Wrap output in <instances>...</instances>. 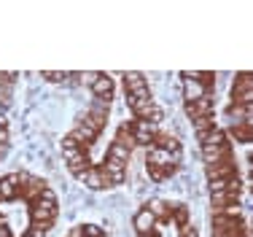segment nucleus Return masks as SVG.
I'll list each match as a JSON object with an SVG mask.
<instances>
[{
	"mask_svg": "<svg viewBox=\"0 0 253 237\" xmlns=\"http://www.w3.org/2000/svg\"><path fill=\"white\" fill-rule=\"evenodd\" d=\"M62 156H65V165H68V170H70L73 175L84 173L86 167H92V162H89L86 151L78 148V145H76L73 141H68V138L62 141Z\"/></svg>",
	"mask_w": 253,
	"mask_h": 237,
	"instance_id": "nucleus-1",
	"label": "nucleus"
},
{
	"mask_svg": "<svg viewBox=\"0 0 253 237\" xmlns=\"http://www.w3.org/2000/svg\"><path fill=\"white\" fill-rule=\"evenodd\" d=\"M129 132H132L135 145L148 148V145H154V138H156V132H159V124L151 121V119H132L129 121Z\"/></svg>",
	"mask_w": 253,
	"mask_h": 237,
	"instance_id": "nucleus-2",
	"label": "nucleus"
},
{
	"mask_svg": "<svg viewBox=\"0 0 253 237\" xmlns=\"http://www.w3.org/2000/svg\"><path fill=\"white\" fill-rule=\"evenodd\" d=\"M124 87H126V97H135V100L151 97V89H148V81L143 73H124Z\"/></svg>",
	"mask_w": 253,
	"mask_h": 237,
	"instance_id": "nucleus-3",
	"label": "nucleus"
},
{
	"mask_svg": "<svg viewBox=\"0 0 253 237\" xmlns=\"http://www.w3.org/2000/svg\"><path fill=\"white\" fill-rule=\"evenodd\" d=\"M159 227V221H156V216L148 210V205L146 208H140L135 213V218H132V229H135V235L137 237H148V235H154V229Z\"/></svg>",
	"mask_w": 253,
	"mask_h": 237,
	"instance_id": "nucleus-4",
	"label": "nucleus"
},
{
	"mask_svg": "<svg viewBox=\"0 0 253 237\" xmlns=\"http://www.w3.org/2000/svg\"><path fill=\"white\" fill-rule=\"evenodd\" d=\"M78 181H81L84 186H86V189H92V191H102V189H111V186H108V181H105V175H102V170L100 167H86L84 170V173H78L76 175Z\"/></svg>",
	"mask_w": 253,
	"mask_h": 237,
	"instance_id": "nucleus-5",
	"label": "nucleus"
},
{
	"mask_svg": "<svg viewBox=\"0 0 253 237\" xmlns=\"http://www.w3.org/2000/svg\"><path fill=\"white\" fill-rule=\"evenodd\" d=\"M102 175H105L108 186H122L126 181V165H122V162H113V159H105L100 165Z\"/></svg>",
	"mask_w": 253,
	"mask_h": 237,
	"instance_id": "nucleus-6",
	"label": "nucleus"
},
{
	"mask_svg": "<svg viewBox=\"0 0 253 237\" xmlns=\"http://www.w3.org/2000/svg\"><path fill=\"white\" fill-rule=\"evenodd\" d=\"M22 197V186H19V173H11L5 178H0V202H11V199Z\"/></svg>",
	"mask_w": 253,
	"mask_h": 237,
	"instance_id": "nucleus-7",
	"label": "nucleus"
},
{
	"mask_svg": "<svg viewBox=\"0 0 253 237\" xmlns=\"http://www.w3.org/2000/svg\"><path fill=\"white\" fill-rule=\"evenodd\" d=\"M126 105H129V111H132V116L135 119H154V113H156V102H154V97H146V100H135V97H126Z\"/></svg>",
	"mask_w": 253,
	"mask_h": 237,
	"instance_id": "nucleus-8",
	"label": "nucleus"
},
{
	"mask_svg": "<svg viewBox=\"0 0 253 237\" xmlns=\"http://www.w3.org/2000/svg\"><path fill=\"white\" fill-rule=\"evenodd\" d=\"M186 116L191 121L202 119V116H213V95L202 97V100H197V102H186Z\"/></svg>",
	"mask_w": 253,
	"mask_h": 237,
	"instance_id": "nucleus-9",
	"label": "nucleus"
},
{
	"mask_svg": "<svg viewBox=\"0 0 253 237\" xmlns=\"http://www.w3.org/2000/svg\"><path fill=\"white\" fill-rule=\"evenodd\" d=\"M97 138H100V135H97V132H92L89 127L76 124V130L68 135V141H73V143L78 145V148H84V151H86V148H92V145H94V141H97Z\"/></svg>",
	"mask_w": 253,
	"mask_h": 237,
	"instance_id": "nucleus-10",
	"label": "nucleus"
},
{
	"mask_svg": "<svg viewBox=\"0 0 253 237\" xmlns=\"http://www.w3.org/2000/svg\"><path fill=\"white\" fill-rule=\"evenodd\" d=\"M208 95H213V89H208L205 84L194 81V78H183V100L186 102H197Z\"/></svg>",
	"mask_w": 253,
	"mask_h": 237,
	"instance_id": "nucleus-11",
	"label": "nucleus"
},
{
	"mask_svg": "<svg viewBox=\"0 0 253 237\" xmlns=\"http://www.w3.org/2000/svg\"><path fill=\"white\" fill-rule=\"evenodd\" d=\"M27 213H30V224H54V218H57V208H46V205L30 202Z\"/></svg>",
	"mask_w": 253,
	"mask_h": 237,
	"instance_id": "nucleus-12",
	"label": "nucleus"
},
{
	"mask_svg": "<svg viewBox=\"0 0 253 237\" xmlns=\"http://www.w3.org/2000/svg\"><path fill=\"white\" fill-rule=\"evenodd\" d=\"M197 141H200L202 148H215V145H229V135H226V130H221V127H213L210 132L197 135Z\"/></svg>",
	"mask_w": 253,
	"mask_h": 237,
	"instance_id": "nucleus-13",
	"label": "nucleus"
},
{
	"mask_svg": "<svg viewBox=\"0 0 253 237\" xmlns=\"http://www.w3.org/2000/svg\"><path fill=\"white\" fill-rule=\"evenodd\" d=\"M205 173H208V181L234 178V175H237V165H234V159H229V162H218V165H208V167H205Z\"/></svg>",
	"mask_w": 253,
	"mask_h": 237,
	"instance_id": "nucleus-14",
	"label": "nucleus"
},
{
	"mask_svg": "<svg viewBox=\"0 0 253 237\" xmlns=\"http://www.w3.org/2000/svg\"><path fill=\"white\" fill-rule=\"evenodd\" d=\"M202 159L205 167L208 165H218V162H229L232 156V145H215V148H202Z\"/></svg>",
	"mask_w": 253,
	"mask_h": 237,
	"instance_id": "nucleus-15",
	"label": "nucleus"
},
{
	"mask_svg": "<svg viewBox=\"0 0 253 237\" xmlns=\"http://www.w3.org/2000/svg\"><path fill=\"white\" fill-rule=\"evenodd\" d=\"M92 95L94 97H111L113 95V78L105 76V73H100L92 81Z\"/></svg>",
	"mask_w": 253,
	"mask_h": 237,
	"instance_id": "nucleus-16",
	"label": "nucleus"
},
{
	"mask_svg": "<svg viewBox=\"0 0 253 237\" xmlns=\"http://www.w3.org/2000/svg\"><path fill=\"white\" fill-rule=\"evenodd\" d=\"M154 145H159V148L170 151L172 156H180V141H178L175 135H162V132H156V138H154Z\"/></svg>",
	"mask_w": 253,
	"mask_h": 237,
	"instance_id": "nucleus-17",
	"label": "nucleus"
},
{
	"mask_svg": "<svg viewBox=\"0 0 253 237\" xmlns=\"http://www.w3.org/2000/svg\"><path fill=\"white\" fill-rule=\"evenodd\" d=\"M129 156H132V151L126 148V145H122V143H111V145H108V151H105V159L122 162V165L129 162Z\"/></svg>",
	"mask_w": 253,
	"mask_h": 237,
	"instance_id": "nucleus-18",
	"label": "nucleus"
},
{
	"mask_svg": "<svg viewBox=\"0 0 253 237\" xmlns=\"http://www.w3.org/2000/svg\"><path fill=\"white\" fill-rule=\"evenodd\" d=\"M210 202H213L215 210L226 208V205H237L240 202V194L234 191H218V194H210Z\"/></svg>",
	"mask_w": 253,
	"mask_h": 237,
	"instance_id": "nucleus-19",
	"label": "nucleus"
},
{
	"mask_svg": "<svg viewBox=\"0 0 253 237\" xmlns=\"http://www.w3.org/2000/svg\"><path fill=\"white\" fill-rule=\"evenodd\" d=\"M226 135H232L234 141H240V143H251L253 141V124H237V127H232Z\"/></svg>",
	"mask_w": 253,
	"mask_h": 237,
	"instance_id": "nucleus-20",
	"label": "nucleus"
},
{
	"mask_svg": "<svg viewBox=\"0 0 253 237\" xmlns=\"http://www.w3.org/2000/svg\"><path fill=\"white\" fill-rule=\"evenodd\" d=\"M113 143H122L126 145V148H135V141H132V132H129V121H124L122 127H119V132H116V138H113Z\"/></svg>",
	"mask_w": 253,
	"mask_h": 237,
	"instance_id": "nucleus-21",
	"label": "nucleus"
},
{
	"mask_svg": "<svg viewBox=\"0 0 253 237\" xmlns=\"http://www.w3.org/2000/svg\"><path fill=\"white\" fill-rule=\"evenodd\" d=\"M191 124H194V135H202V132H210L213 127H218V121H215V116H202L194 119Z\"/></svg>",
	"mask_w": 253,
	"mask_h": 237,
	"instance_id": "nucleus-22",
	"label": "nucleus"
},
{
	"mask_svg": "<svg viewBox=\"0 0 253 237\" xmlns=\"http://www.w3.org/2000/svg\"><path fill=\"white\" fill-rule=\"evenodd\" d=\"M49 232H51V224H30L25 237H46Z\"/></svg>",
	"mask_w": 253,
	"mask_h": 237,
	"instance_id": "nucleus-23",
	"label": "nucleus"
},
{
	"mask_svg": "<svg viewBox=\"0 0 253 237\" xmlns=\"http://www.w3.org/2000/svg\"><path fill=\"white\" fill-rule=\"evenodd\" d=\"M78 232H81V237H102V235H105V232L97 227V224H84Z\"/></svg>",
	"mask_w": 253,
	"mask_h": 237,
	"instance_id": "nucleus-24",
	"label": "nucleus"
},
{
	"mask_svg": "<svg viewBox=\"0 0 253 237\" xmlns=\"http://www.w3.org/2000/svg\"><path fill=\"white\" fill-rule=\"evenodd\" d=\"M41 76H43L46 81H51V84H59V81L68 78V73H65V70H49V73H41Z\"/></svg>",
	"mask_w": 253,
	"mask_h": 237,
	"instance_id": "nucleus-25",
	"label": "nucleus"
},
{
	"mask_svg": "<svg viewBox=\"0 0 253 237\" xmlns=\"http://www.w3.org/2000/svg\"><path fill=\"white\" fill-rule=\"evenodd\" d=\"M180 229V237H200V232H197V227H194V224H183V227H178Z\"/></svg>",
	"mask_w": 253,
	"mask_h": 237,
	"instance_id": "nucleus-26",
	"label": "nucleus"
},
{
	"mask_svg": "<svg viewBox=\"0 0 253 237\" xmlns=\"http://www.w3.org/2000/svg\"><path fill=\"white\" fill-rule=\"evenodd\" d=\"M102 237H108V235H102Z\"/></svg>",
	"mask_w": 253,
	"mask_h": 237,
	"instance_id": "nucleus-27",
	"label": "nucleus"
},
{
	"mask_svg": "<svg viewBox=\"0 0 253 237\" xmlns=\"http://www.w3.org/2000/svg\"><path fill=\"white\" fill-rule=\"evenodd\" d=\"M148 237H154V235H148Z\"/></svg>",
	"mask_w": 253,
	"mask_h": 237,
	"instance_id": "nucleus-28",
	"label": "nucleus"
}]
</instances>
